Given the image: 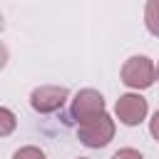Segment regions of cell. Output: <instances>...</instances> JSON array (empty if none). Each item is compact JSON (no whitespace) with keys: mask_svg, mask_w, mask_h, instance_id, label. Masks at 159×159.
<instances>
[{"mask_svg":"<svg viewBox=\"0 0 159 159\" xmlns=\"http://www.w3.org/2000/svg\"><path fill=\"white\" fill-rule=\"evenodd\" d=\"M7 57H10V55H7V47H5L2 42H0V70H2L5 65H7Z\"/></svg>","mask_w":159,"mask_h":159,"instance_id":"11","label":"cell"},{"mask_svg":"<svg viewBox=\"0 0 159 159\" xmlns=\"http://www.w3.org/2000/svg\"><path fill=\"white\" fill-rule=\"evenodd\" d=\"M149 114V102L139 94V92H124L119 94L117 104H114V117L124 124V127H139Z\"/></svg>","mask_w":159,"mask_h":159,"instance_id":"4","label":"cell"},{"mask_svg":"<svg viewBox=\"0 0 159 159\" xmlns=\"http://www.w3.org/2000/svg\"><path fill=\"white\" fill-rule=\"evenodd\" d=\"M144 25L154 37H159V0H149L144 5Z\"/></svg>","mask_w":159,"mask_h":159,"instance_id":"6","label":"cell"},{"mask_svg":"<svg viewBox=\"0 0 159 159\" xmlns=\"http://www.w3.org/2000/svg\"><path fill=\"white\" fill-rule=\"evenodd\" d=\"M119 80L124 87H129L132 92H142L149 89L157 82V65L152 62V57L147 55H132L124 60L122 70H119Z\"/></svg>","mask_w":159,"mask_h":159,"instance_id":"1","label":"cell"},{"mask_svg":"<svg viewBox=\"0 0 159 159\" xmlns=\"http://www.w3.org/2000/svg\"><path fill=\"white\" fill-rule=\"evenodd\" d=\"M12 159H47V157H45V152H42L40 147L25 144V147H20V149L12 154Z\"/></svg>","mask_w":159,"mask_h":159,"instance_id":"8","label":"cell"},{"mask_svg":"<svg viewBox=\"0 0 159 159\" xmlns=\"http://www.w3.org/2000/svg\"><path fill=\"white\" fill-rule=\"evenodd\" d=\"M114 132H117V124H114V119H112L107 112L77 124V139H80L84 147H89V149H102V147H107V144L114 139Z\"/></svg>","mask_w":159,"mask_h":159,"instance_id":"2","label":"cell"},{"mask_svg":"<svg viewBox=\"0 0 159 159\" xmlns=\"http://www.w3.org/2000/svg\"><path fill=\"white\" fill-rule=\"evenodd\" d=\"M112 159H144V154L139 149H134V147H122V149H117L112 154Z\"/></svg>","mask_w":159,"mask_h":159,"instance_id":"9","label":"cell"},{"mask_svg":"<svg viewBox=\"0 0 159 159\" xmlns=\"http://www.w3.org/2000/svg\"><path fill=\"white\" fill-rule=\"evenodd\" d=\"M157 82H159V62H157Z\"/></svg>","mask_w":159,"mask_h":159,"instance_id":"12","label":"cell"},{"mask_svg":"<svg viewBox=\"0 0 159 159\" xmlns=\"http://www.w3.org/2000/svg\"><path fill=\"white\" fill-rule=\"evenodd\" d=\"M149 134H152V139L154 142H159V109L152 114V119H149Z\"/></svg>","mask_w":159,"mask_h":159,"instance_id":"10","label":"cell"},{"mask_svg":"<svg viewBox=\"0 0 159 159\" xmlns=\"http://www.w3.org/2000/svg\"><path fill=\"white\" fill-rule=\"evenodd\" d=\"M75 159H89V157H75Z\"/></svg>","mask_w":159,"mask_h":159,"instance_id":"14","label":"cell"},{"mask_svg":"<svg viewBox=\"0 0 159 159\" xmlns=\"http://www.w3.org/2000/svg\"><path fill=\"white\" fill-rule=\"evenodd\" d=\"M104 97L99 89H92V87H84L80 89L75 97H72V104H70V114L72 119L80 124L84 119H92L97 114H104Z\"/></svg>","mask_w":159,"mask_h":159,"instance_id":"5","label":"cell"},{"mask_svg":"<svg viewBox=\"0 0 159 159\" xmlns=\"http://www.w3.org/2000/svg\"><path fill=\"white\" fill-rule=\"evenodd\" d=\"M15 129H17V117H15V112L7 109V107H0V137H10Z\"/></svg>","mask_w":159,"mask_h":159,"instance_id":"7","label":"cell"},{"mask_svg":"<svg viewBox=\"0 0 159 159\" xmlns=\"http://www.w3.org/2000/svg\"><path fill=\"white\" fill-rule=\"evenodd\" d=\"M70 99V89L62 84H42L30 92V107L37 114H55Z\"/></svg>","mask_w":159,"mask_h":159,"instance_id":"3","label":"cell"},{"mask_svg":"<svg viewBox=\"0 0 159 159\" xmlns=\"http://www.w3.org/2000/svg\"><path fill=\"white\" fill-rule=\"evenodd\" d=\"M0 27H2V12H0Z\"/></svg>","mask_w":159,"mask_h":159,"instance_id":"13","label":"cell"}]
</instances>
